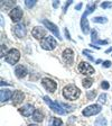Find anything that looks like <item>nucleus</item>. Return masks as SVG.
I'll list each match as a JSON object with an SVG mask.
<instances>
[{
    "label": "nucleus",
    "instance_id": "1",
    "mask_svg": "<svg viewBox=\"0 0 112 126\" xmlns=\"http://www.w3.org/2000/svg\"><path fill=\"white\" fill-rule=\"evenodd\" d=\"M97 5L95 2H89L87 3V7H86V10L85 13L82 15V19H81V28H82V32H83L84 34H87L90 32V26H89V21L86 19L87 15H90L91 13H93L94 9H95Z\"/></svg>",
    "mask_w": 112,
    "mask_h": 126
},
{
    "label": "nucleus",
    "instance_id": "2",
    "mask_svg": "<svg viewBox=\"0 0 112 126\" xmlns=\"http://www.w3.org/2000/svg\"><path fill=\"white\" fill-rule=\"evenodd\" d=\"M81 91L74 84H68L67 87H65L63 89V96L64 98H66L67 100H75L80 97Z\"/></svg>",
    "mask_w": 112,
    "mask_h": 126
},
{
    "label": "nucleus",
    "instance_id": "3",
    "mask_svg": "<svg viewBox=\"0 0 112 126\" xmlns=\"http://www.w3.org/2000/svg\"><path fill=\"white\" fill-rule=\"evenodd\" d=\"M44 100H45V102H46L47 105L50 107V109H53L55 113L60 114V115H64V114H65V110L63 109L62 105H60V104H58V102H56V101H53V100L50 99L48 96H45Z\"/></svg>",
    "mask_w": 112,
    "mask_h": 126
},
{
    "label": "nucleus",
    "instance_id": "4",
    "mask_svg": "<svg viewBox=\"0 0 112 126\" xmlns=\"http://www.w3.org/2000/svg\"><path fill=\"white\" fill-rule=\"evenodd\" d=\"M20 59V53H19L18 50H16V48H11L9 52L6 54V62H8L9 64H16V63L19 61Z\"/></svg>",
    "mask_w": 112,
    "mask_h": 126
},
{
    "label": "nucleus",
    "instance_id": "5",
    "mask_svg": "<svg viewBox=\"0 0 112 126\" xmlns=\"http://www.w3.org/2000/svg\"><path fill=\"white\" fill-rule=\"evenodd\" d=\"M40 46L44 48V50H47V51H52L54 50L55 47L57 46V42L54 39V37L52 36H47L43 39L40 42Z\"/></svg>",
    "mask_w": 112,
    "mask_h": 126
},
{
    "label": "nucleus",
    "instance_id": "6",
    "mask_svg": "<svg viewBox=\"0 0 112 126\" xmlns=\"http://www.w3.org/2000/svg\"><path fill=\"white\" fill-rule=\"evenodd\" d=\"M101 106L100 105H91V106H87V107L85 108V109L82 111V114H83L84 116H86V117H90V116H93V115H97V114H99L100 111H101Z\"/></svg>",
    "mask_w": 112,
    "mask_h": 126
},
{
    "label": "nucleus",
    "instance_id": "7",
    "mask_svg": "<svg viewBox=\"0 0 112 126\" xmlns=\"http://www.w3.org/2000/svg\"><path fill=\"white\" fill-rule=\"evenodd\" d=\"M78 71L82 74H85V76H90V74L94 73L93 66H91L89 63H86V62H80V64H78Z\"/></svg>",
    "mask_w": 112,
    "mask_h": 126
},
{
    "label": "nucleus",
    "instance_id": "8",
    "mask_svg": "<svg viewBox=\"0 0 112 126\" xmlns=\"http://www.w3.org/2000/svg\"><path fill=\"white\" fill-rule=\"evenodd\" d=\"M42 83H43V86L45 87V89H46L47 91H50V92H54L55 90H56V88H57V83H56L54 80L48 79V78L43 79Z\"/></svg>",
    "mask_w": 112,
    "mask_h": 126
},
{
    "label": "nucleus",
    "instance_id": "9",
    "mask_svg": "<svg viewBox=\"0 0 112 126\" xmlns=\"http://www.w3.org/2000/svg\"><path fill=\"white\" fill-rule=\"evenodd\" d=\"M43 24H44L45 26H46L47 28L52 32L55 36L58 37V39H62V37H61V34H60V31H58V27L56 26L55 24H53L52 21H48L47 19H43Z\"/></svg>",
    "mask_w": 112,
    "mask_h": 126
},
{
    "label": "nucleus",
    "instance_id": "10",
    "mask_svg": "<svg viewBox=\"0 0 112 126\" xmlns=\"http://www.w3.org/2000/svg\"><path fill=\"white\" fill-rule=\"evenodd\" d=\"M9 16H10V18L12 21H15V23L19 21L21 19V17H23V10H21V8L20 7L12 8L11 11L9 13Z\"/></svg>",
    "mask_w": 112,
    "mask_h": 126
},
{
    "label": "nucleus",
    "instance_id": "11",
    "mask_svg": "<svg viewBox=\"0 0 112 126\" xmlns=\"http://www.w3.org/2000/svg\"><path fill=\"white\" fill-rule=\"evenodd\" d=\"M31 34H33V36L35 37V38L37 39H44L45 38V35H46V31H45L44 28H42V27H35L34 29H33V32H31Z\"/></svg>",
    "mask_w": 112,
    "mask_h": 126
},
{
    "label": "nucleus",
    "instance_id": "12",
    "mask_svg": "<svg viewBox=\"0 0 112 126\" xmlns=\"http://www.w3.org/2000/svg\"><path fill=\"white\" fill-rule=\"evenodd\" d=\"M13 33H15V35L17 37L21 38V37L26 35V28H25L23 24H17L16 26H13Z\"/></svg>",
    "mask_w": 112,
    "mask_h": 126
},
{
    "label": "nucleus",
    "instance_id": "13",
    "mask_svg": "<svg viewBox=\"0 0 112 126\" xmlns=\"http://www.w3.org/2000/svg\"><path fill=\"white\" fill-rule=\"evenodd\" d=\"M63 59L67 64H72L74 61V53L71 48H66L64 52H63Z\"/></svg>",
    "mask_w": 112,
    "mask_h": 126
},
{
    "label": "nucleus",
    "instance_id": "14",
    "mask_svg": "<svg viewBox=\"0 0 112 126\" xmlns=\"http://www.w3.org/2000/svg\"><path fill=\"white\" fill-rule=\"evenodd\" d=\"M34 111H35L34 107H33L31 105H29V104L23 106V107L19 109V113L23 114V116H25V117H28V116H30L31 114H34Z\"/></svg>",
    "mask_w": 112,
    "mask_h": 126
},
{
    "label": "nucleus",
    "instance_id": "15",
    "mask_svg": "<svg viewBox=\"0 0 112 126\" xmlns=\"http://www.w3.org/2000/svg\"><path fill=\"white\" fill-rule=\"evenodd\" d=\"M12 94H13V92L11 91V90L1 89V91H0V100H1V102L7 101V100H9L10 98H12Z\"/></svg>",
    "mask_w": 112,
    "mask_h": 126
},
{
    "label": "nucleus",
    "instance_id": "16",
    "mask_svg": "<svg viewBox=\"0 0 112 126\" xmlns=\"http://www.w3.org/2000/svg\"><path fill=\"white\" fill-rule=\"evenodd\" d=\"M24 97H25V94H24L23 92L19 91V90H16V91L13 92V94H12V98H11L13 105H18V104H20V102L23 101Z\"/></svg>",
    "mask_w": 112,
    "mask_h": 126
},
{
    "label": "nucleus",
    "instance_id": "17",
    "mask_svg": "<svg viewBox=\"0 0 112 126\" xmlns=\"http://www.w3.org/2000/svg\"><path fill=\"white\" fill-rule=\"evenodd\" d=\"M15 73H16V77H17V78H19V79L24 78V77L26 76V73H27L26 68H25L24 65H21V64H19V65L16 66Z\"/></svg>",
    "mask_w": 112,
    "mask_h": 126
},
{
    "label": "nucleus",
    "instance_id": "18",
    "mask_svg": "<svg viewBox=\"0 0 112 126\" xmlns=\"http://www.w3.org/2000/svg\"><path fill=\"white\" fill-rule=\"evenodd\" d=\"M33 119L35 122H42L43 121V114L40 113V110L35 109L34 114H33Z\"/></svg>",
    "mask_w": 112,
    "mask_h": 126
},
{
    "label": "nucleus",
    "instance_id": "19",
    "mask_svg": "<svg viewBox=\"0 0 112 126\" xmlns=\"http://www.w3.org/2000/svg\"><path fill=\"white\" fill-rule=\"evenodd\" d=\"M94 124L95 126H107V119L104 117H99Z\"/></svg>",
    "mask_w": 112,
    "mask_h": 126
},
{
    "label": "nucleus",
    "instance_id": "20",
    "mask_svg": "<svg viewBox=\"0 0 112 126\" xmlns=\"http://www.w3.org/2000/svg\"><path fill=\"white\" fill-rule=\"evenodd\" d=\"M93 23H98V24H105L108 21V19L105 17H94L92 18Z\"/></svg>",
    "mask_w": 112,
    "mask_h": 126
},
{
    "label": "nucleus",
    "instance_id": "21",
    "mask_svg": "<svg viewBox=\"0 0 112 126\" xmlns=\"http://www.w3.org/2000/svg\"><path fill=\"white\" fill-rule=\"evenodd\" d=\"M95 96H97V91H95V90H92V91L86 92V97H87L89 100H93L94 98H95Z\"/></svg>",
    "mask_w": 112,
    "mask_h": 126
},
{
    "label": "nucleus",
    "instance_id": "22",
    "mask_svg": "<svg viewBox=\"0 0 112 126\" xmlns=\"http://www.w3.org/2000/svg\"><path fill=\"white\" fill-rule=\"evenodd\" d=\"M93 84V80L92 79H84L83 80V87L84 88H90Z\"/></svg>",
    "mask_w": 112,
    "mask_h": 126
},
{
    "label": "nucleus",
    "instance_id": "23",
    "mask_svg": "<svg viewBox=\"0 0 112 126\" xmlns=\"http://www.w3.org/2000/svg\"><path fill=\"white\" fill-rule=\"evenodd\" d=\"M25 5H26V7H28V8L34 7V6L36 5V0H26V1H25Z\"/></svg>",
    "mask_w": 112,
    "mask_h": 126
},
{
    "label": "nucleus",
    "instance_id": "24",
    "mask_svg": "<svg viewBox=\"0 0 112 126\" xmlns=\"http://www.w3.org/2000/svg\"><path fill=\"white\" fill-rule=\"evenodd\" d=\"M63 124V122L61 121L60 118H53V124H52V126H61Z\"/></svg>",
    "mask_w": 112,
    "mask_h": 126
},
{
    "label": "nucleus",
    "instance_id": "25",
    "mask_svg": "<svg viewBox=\"0 0 112 126\" xmlns=\"http://www.w3.org/2000/svg\"><path fill=\"white\" fill-rule=\"evenodd\" d=\"M101 7L103 8V9H107V8H112V2H109V1H107V2H102L101 3Z\"/></svg>",
    "mask_w": 112,
    "mask_h": 126
},
{
    "label": "nucleus",
    "instance_id": "26",
    "mask_svg": "<svg viewBox=\"0 0 112 126\" xmlns=\"http://www.w3.org/2000/svg\"><path fill=\"white\" fill-rule=\"evenodd\" d=\"M5 5V7H13V6H15V1H7V2H6L5 1V3L3 2H1V6H3Z\"/></svg>",
    "mask_w": 112,
    "mask_h": 126
},
{
    "label": "nucleus",
    "instance_id": "27",
    "mask_svg": "<svg viewBox=\"0 0 112 126\" xmlns=\"http://www.w3.org/2000/svg\"><path fill=\"white\" fill-rule=\"evenodd\" d=\"M105 99H107V94H102L101 96L99 97V101L100 102H103V104L105 102Z\"/></svg>",
    "mask_w": 112,
    "mask_h": 126
},
{
    "label": "nucleus",
    "instance_id": "28",
    "mask_svg": "<svg viewBox=\"0 0 112 126\" xmlns=\"http://www.w3.org/2000/svg\"><path fill=\"white\" fill-rule=\"evenodd\" d=\"M91 35H92V37H91L92 41H93V42H95V41L98 39V38H97V32H95V31L93 29V31L91 32Z\"/></svg>",
    "mask_w": 112,
    "mask_h": 126
},
{
    "label": "nucleus",
    "instance_id": "29",
    "mask_svg": "<svg viewBox=\"0 0 112 126\" xmlns=\"http://www.w3.org/2000/svg\"><path fill=\"white\" fill-rule=\"evenodd\" d=\"M101 87H102V88H103V89H105V90H107V89H109V83H108V82L107 81H103V82H102V84H101Z\"/></svg>",
    "mask_w": 112,
    "mask_h": 126
},
{
    "label": "nucleus",
    "instance_id": "30",
    "mask_svg": "<svg viewBox=\"0 0 112 126\" xmlns=\"http://www.w3.org/2000/svg\"><path fill=\"white\" fill-rule=\"evenodd\" d=\"M95 43H98L100 45H105V44H108V41H99V39H97Z\"/></svg>",
    "mask_w": 112,
    "mask_h": 126
},
{
    "label": "nucleus",
    "instance_id": "31",
    "mask_svg": "<svg viewBox=\"0 0 112 126\" xmlns=\"http://www.w3.org/2000/svg\"><path fill=\"white\" fill-rule=\"evenodd\" d=\"M110 65H111V62H110V61H104V62H103V66H104V68H109Z\"/></svg>",
    "mask_w": 112,
    "mask_h": 126
},
{
    "label": "nucleus",
    "instance_id": "32",
    "mask_svg": "<svg viewBox=\"0 0 112 126\" xmlns=\"http://www.w3.org/2000/svg\"><path fill=\"white\" fill-rule=\"evenodd\" d=\"M71 3H72V0H70V1H68V2H66L65 7H64V10H63V11H64V13H66V9H67V7H68V6L71 5Z\"/></svg>",
    "mask_w": 112,
    "mask_h": 126
},
{
    "label": "nucleus",
    "instance_id": "33",
    "mask_svg": "<svg viewBox=\"0 0 112 126\" xmlns=\"http://www.w3.org/2000/svg\"><path fill=\"white\" fill-rule=\"evenodd\" d=\"M82 6H83V3H82V2H80V3H78V5L75 7V10H80V9H81V8H82Z\"/></svg>",
    "mask_w": 112,
    "mask_h": 126
},
{
    "label": "nucleus",
    "instance_id": "34",
    "mask_svg": "<svg viewBox=\"0 0 112 126\" xmlns=\"http://www.w3.org/2000/svg\"><path fill=\"white\" fill-rule=\"evenodd\" d=\"M58 5H60V2H57V1H54V2H53V6H54L55 8H57Z\"/></svg>",
    "mask_w": 112,
    "mask_h": 126
},
{
    "label": "nucleus",
    "instance_id": "35",
    "mask_svg": "<svg viewBox=\"0 0 112 126\" xmlns=\"http://www.w3.org/2000/svg\"><path fill=\"white\" fill-rule=\"evenodd\" d=\"M65 35H66V36H67V38H70V39H71V37H70V34H68L67 29H65Z\"/></svg>",
    "mask_w": 112,
    "mask_h": 126
},
{
    "label": "nucleus",
    "instance_id": "36",
    "mask_svg": "<svg viewBox=\"0 0 112 126\" xmlns=\"http://www.w3.org/2000/svg\"><path fill=\"white\" fill-rule=\"evenodd\" d=\"M111 51H112V47H110L109 50H107V53H109V52H111Z\"/></svg>",
    "mask_w": 112,
    "mask_h": 126
},
{
    "label": "nucleus",
    "instance_id": "37",
    "mask_svg": "<svg viewBox=\"0 0 112 126\" xmlns=\"http://www.w3.org/2000/svg\"><path fill=\"white\" fill-rule=\"evenodd\" d=\"M28 126H37V125H34V124H30V125H28Z\"/></svg>",
    "mask_w": 112,
    "mask_h": 126
}]
</instances>
